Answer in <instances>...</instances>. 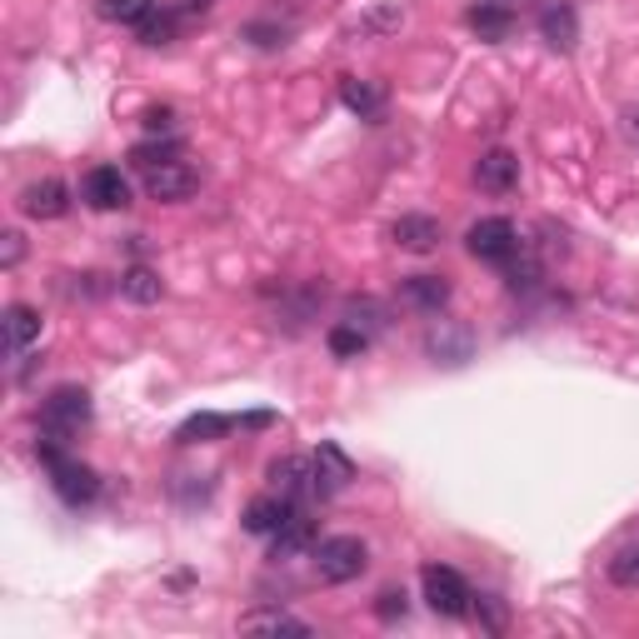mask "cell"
Segmentation results:
<instances>
[{
    "mask_svg": "<svg viewBox=\"0 0 639 639\" xmlns=\"http://www.w3.org/2000/svg\"><path fill=\"white\" fill-rule=\"evenodd\" d=\"M315 560V574L326 580V585H350V580H360L370 564V550L360 535H330V540H320L310 550Z\"/></svg>",
    "mask_w": 639,
    "mask_h": 639,
    "instance_id": "2",
    "label": "cell"
},
{
    "mask_svg": "<svg viewBox=\"0 0 639 639\" xmlns=\"http://www.w3.org/2000/svg\"><path fill=\"white\" fill-rule=\"evenodd\" d=\"M400 305L405 310H420V315H440L450 305V280L444 275H410L400 285Z\"/></svg>",
    "mask_w": 639,
    "mask_h": 639,
    "instance_id": "15",
    "label": "cell"
},
{
    "mask_svg": "<svg viewBox=\"0 0 639 639\" xmlns=\"http://www.w3.org/2000/svg\"><path fill=\"white\" fill-rule=\"evenodd\" d=\"M505 280H509V290H535V285L544 280V265H540V255H535L530 245H520V255L505 265Z\"/></svg>",
    "mask_w": 639,
    "mask_h": 639,
    "instance_id": "25",
    "label": "cell"
},
{
    "mask_svg": "<svg viewBox=\"0 0 639 639\" xmlns=\"http://www.w3.org/2000/svg\"><path fill=\"white\" fill-rule=\"evenodd\" d=\"M465 245H470V255H475V261H485V265H509L515 255H520L525 240H520V230H515V220L489 216V220H475V225H470Z\"/></svg>",
    "mask_w": 639,
    "mask_h": 639,
    "instance_id": "5",
    "label": "cell"
},
{
    "mask_svg": "<svg viewBox=\"0 0 639 639\" xmlns=\"http://www.w3.org/2000/svg\"><path fill=\"white\" fill-rule=\"evenodd\" d=\"M145 131H175V110H151V115H145Z\"/></svg>",
    "mask_w": 639,
    "mask_h": 639,
    "instance_id": "34",
    "label": "cell"
},
{
    "mask_svg": "<svg viewBox=\"0 0 639 639\" xmlns=\"http://www.w3.org/2000/svg\"><path fill=\"white\" fill-rule=\"evenodd\" d=\"M470 609H475V619H480V625H485V629H495V635H499V629H505V605H499L495 595H480Z\"/></svg>",
    "mask_w": 639,
    "mask_h": 639,
    "instance_id": "31",
    "label": "cell"
},
{
    "mask_svg": "<svg viewBox=\"0 0 639 639\" xmlns=\"http://www.w3.org/2000/svg\"><path fill=\"white\" fill-rule=\"evenodd\" d=\"M200 175L190 170L185 161H170V165H155V170H145V196L161 200V206H175V200L196 196Z\"/></svg>",
    "mask_w": 639,
    "mask_h": 639,
    "instance_id": "9",
    "label": "cell"
},
{
    "mask_svg": "<svg viewBox=\"0 0 639 639\" xmlns=\"http://www.w3.org/2000/svg\"><path fill=\"white\" fill-rule=\"evenodd\" d=\"M315 550V515L310 505H290L285 525L275 530V544H271V560H295V554Z\"/></svg>",
    "mask_w": 639,
    "mask_h": 639,
    "instance_id": "11",
    "label": "cell"
},
{
    "mask_svg": "<svg viewBox=\"0 0 639 639\" xmlns=\"http://www.w3.org/2000/svg\"><path fill=\"white\" fill-rule=\"evenodd\" d=\"M5 250H0V265H5V271H15V265H21V255H25V240L15 235V230H5Z\"/></svg>",
    "mask_w": 639,
    "mask_h": 639,
    "instance_id": "33",
    "label": "cell"
},
{
    "mask_svg": "<svg viewBox=\"0 0 639 639\" xmlns=\"http://www.w3.org/2000/svg\"><path fill=\"white\" fill-rule=\"evenodd\" d=\"M120 295H125L131 305H155L165 295V280L151 271V265H131V271L120 275Z\"/></svg>",
    "mask_w": 639,
    "mask_h": 639,
    "instance_id": "24",
    "label": "cell"
},
{
    "mask_svg": "<svg viewBox=\"0 0 639 639\" xmlns=\"http://www.w3.org/2000/svg\"><path fill=\"white\" fill-rule=\"evenodd\" d=\"M86 200L96 210H125L131 206V180L115 170V165H96L86 175Z\"/></svg>",
    "mask_w": 639,
    "mask_h": 639,
    "instance_id": "13",
    "label": "cell"
},
{
    "mask_svg": "<svg viewBox=\"0 0 639 639\" xmlns=\"http://www.w3.org/2000/svg\"><path fill=\"white\" fill-rule=\"evenodd\" d=\"M425 350L434 355V365H465L475 355V330L460 326V320H434L430 335H425Z\"/></svg>",
    "mask_w": 639,
    "mask_h": 639,
    "instance_id": "8",
    "label": "cell"
},
{
    "mask_svg": "<svg viewBox=\"0 0 639 639\" xmlns=\"http://www.w3.org/2000/svg\"><path fill=\"white\" fill-rule=\"evenodd\" d=\"M540 35L550 51H574L580 45V15H574L570 0H550L540 11Z\"/></svg>",
    "mask_w": 639,
    "mask_h": 639,
    "instance_id": "14",
    "label": "cell"
},
{
    "mask_svg": "<svg viewBox=\"0 0 639 639\" xmlns=\"http://www.w3.org/2000/svg\"><path fill=\"white\" fill-rule=\"evenodd\" d=\"M420 585H425V605H430L434 615H444V619H465L470 605H475V595H470V585H465V574L450 570V564H425Z\"/></svg>",
    "mask_w": 639,
    "mask_h": 639,
    "instance_id": "3",
    "label": "cell"
},
{
    "mask_svg": "<svg viewBox=\"0 0 639 639\" xmlns=\"http://www.w3.org/2000/svg\"><path fill=\"white\" fill-rule=\"evenodd\" d=\"M390 235H395V245L410 250V255H430V250H440L444 230H440V220H434V216H400Z\"/></svg>",
    "mask_w": 639,
    "mask_h": 639,
    "instance_id": "16",
    "label": "cell"
},
{
    "mask_svg": "<svg viewBox=\"0 0 639 639\" xmlns=\"http://www.w3.org/2000/svg\"><path fill=\"white\" fill-rule=\"evenodd\" d=\"M609 580H615L619 590H639V544H629V550H619L615 560H609Z\"/></svg>",
    "mask_w": 639,
    "mask_h": 639,
    "instance_id": "30",
    "label": "cell"
},
{
    "mask_svg": "<svg viewBox=\"0 0 639 639\" xmlns=\"http://www.w3.org/2000/svg\"><path fill=\"white\" fill-rule=\"evenodd\" d=\"M405 609H410V599H405V590H385V595L375 599V615L385 619V625H395V619H405Z\"/></svg>",
    "mask_w": 639,
    "mask_h": 639,
    "instance_id": "32",
    "label": "cell"
},
{
    "mask_svg": "<svg viewBox=\"0 0 639 639\" xmlns=\"http://www.w3.org/2000/svg\"><path fill=\"white\" fill-rule=\"evenodd\" d=\"M175 155H180V141H141L131 151V165H141V170H155V165H170Z\"/></svg>",
    "mask_w": 639,
    "mask_h": 639,
    "instance_id": "29",
    "label": "cell"
},
{
    "mask_svg": "<svg viewBox=\"0 0 639 639\" xmlns=\"http://www.w3.org/2000/svg\"><path fill=\"white\" fill-rule=\"evenodd\" d=\"M629 135H635V141H639V110H635V120H629Z\"/></svg>",
    "mask_w": 639,
    "mask_h": 639,
    "instance_id": "37",
    "label": "cell"
},
{
    "mask_svg": "<svg viewBox=\"0 0 639 639\" xmlns=\"http://www.w3.org/2000/svg\"><path fill=\"white\" fill-rule=\"evenodd\" d=\"M235 415H216V410H206V415H190V420L175 430V440L180 444H206V440H220V434H230L235 430Z\"/></svg>",
    "mask_w": 639,
    "mask_h": 639,
    "instance_id": "23",
    "label": "cell"
},
{
    "mask_svg": "<svg viewBox=\"0 0 639 639\" xmlns=\"http://www.w3.org/2000/svg\"><path fill=\"white\" fill-rule=\"evenodd\" d=\"M475 185L485 196H509V190L520 185V161H515L505 145H495V151H485L475 161Z\"/></svg>",
    "mask_w": 639,
    "mask_h": 639,
    "instance_id": "10",
    "label": "cell"
},
{
    "mask_svg": "<svg viewBox=\"0 0 639 639\" xmlns=\"http://www.w3.org/2000/svg\"><path fill=\"white\" fill-rule=\"evenodd\" d=\"M485 5H495V11H509V15H520L530 0H485Z\"/></svg>",
    "mask_w": 639,
    "mask_h": 639,
    "instance_id": "36",
    "label": "cell"
},
{
    "mask_svg": "<svg viewBox=\"0 0 639 639\" xmlns=\"http://www.w3.org/2000/svg\"><path fill=\"white\" fill-rule=\"evenodd\" d=\"M340 100H345L360 120H379V115H385V86H375V80L345 76V80H340Z\"/></svg>",
    "mask_w": 639,
    "mask_h": 639,
    "instance_id": "19",
    "label": "cell"
},
{
    "mask_svg": "<svg viewBox=\"0 0 639 639\" xmlns=\"http://www.w3.org/2000/svg\"><path fill=\"white\" fill-rule=\"evenodd\" d=\"M285 515H290V499H280L271 489V495H261V499H250V509H245V530L250 535H275L285 525Z\"/></svg>",
    "mask_w": 639,
    "mask_h": 639,
    "instance_id": "22",
    "label": "cell"
},
{
    "mask_svg": "<svg viewBox=\"0 0 639 639\" xmlns=\"http://www.w3.org/2000/svg\"><path fill=\"white\" fill-rule=\"evenodd\" d=\"M345 320H350L355 330H365L370 340H375L379 330H385V305H375V300H350V305H345Z\"/></svg>",
    "mask_w": 639,
    "mask_h": 639,
    "instance_id": "28",
    "label": "cell"
},
{
    "mask_svg": "<svg viewBox=\"0 0 639 639\" xmlns=\"http://www.w3.org/2000/svg\"><path fill=\"white\" fill-rule=\"evenodd\" d=\"M365 350H370V335H365V330H355V326H350V320L330 326V355L355 360V355H365Z\"/></svg>",
    "mask_w": 639,
    "mask_h": 639,
    "instance_id": "26",
    "label": "cell"
},
{
    "mask_svg": "<svg viewBox=\"0 0 639 639\" xmlns=\"http://www.w3.org/2000/svg\"><path fill=\"white\" fill-rule=\"evenodd\" d=\"M185 25H190V21H185L180 11H170V5L161 0V5H155V11L145 15L141 25H135V41H141V45H170L175 35L185 31Z\"/></svg>",
    "mask_w": 639,
    "mask_h": 639,
    "instance_id": "21",
    "label": "cell"
},
{
    "mask_svg": "<svg viewBox=\"0 0 639 639\" xmlns=\"http://www.w3.org/2000/svg\"><path fill=\"white\" fill-rule=\"evenodd\" d=\"M21 210H25L31 220H60V216L70 210V190H66V180L45 175V180L25 185V190H21Z\"/></svg>",
    "mask_w": 639,
    "mask_h": 639,
    "instance_id": "12",
    "label": "cell"
},
{
    "mask_svg": "<svg viewBox=\"0 0 639 639\" xmlns=\"http://www.w3.org/2000/svg\"><path fill=\"white\" fill-rule=\"evenodd\" d=\"M310 460H315V495H320V499L340 495V489L355 480V460H350L335 440H320Z\"/></svg>",
    "mask_w": 639,
    "mask_h": 639,
    "instance_id": "7",
    "label": "cell"
},
{
    "mask_svg": "<svg viewBox=\"0 0 639 639\" xmlns=\"http://www.w3.org/2000/svg\"><path fill=\"white\" fill-rule=\"evenodd\" d=\"M470 31L480 35V41H489V45H499V41H509V35H515V21H520V15H509V11H495V5H485V0H475V5H470Z\"/></svg>",
    "mask_w": 639,
    "mask_h": 639,
    "instance_id": "20",
    "label": "cell"
},
{
    "mask_svg": "<svg viewBox=\"0 0 639 639\" xmlns=\"http://www.w3.org/2000/svg\"><path fill=\"white\" fill-rule=\"evenodd\" d=\"M265 425H275L271 410H255V415H240V430H265Z\"/></svg>",
    "mask_w": 639,
    "mask_h": 639,
    "instance_id": "35",
    "label": "cell"
},
{
    "mask_svg": "<svg viewBox=\"0 0 639 639\" xmlns=\"http://www.w3.org/2000/svg\"><path fill=\"white\" fill-rule=\"evenodd\" d=\"M66 440H55V434H45L41 444H35V455H41V465L51 470V485H55V495L66 499V505H90V499L100 495V475L90 465H80L76 455H66L60 450Z\"/></svg>",
    "mask_w": 639,
    "mask_h": 639,
    "instance_id": "1",
    "label": "cell"
},
{
    "mask_svg": "<svg viewBox=\"0 0 639 639\" xmlns=\"http://www.w3.org/2000/svg\"><path fill=\"white\" fill-rule=\"evenodd\" d=\"M90 425V395L80 385H60L51 400L41 405V434H55V440H76Z\"/></svg>",
    "mask_w": 639,
    "mask_h": 639,
    "instance_id": "4",
    "label": "cell"
},
{
    "mask_svg": "<svg viewBox=\"0 0 639 639\" xmlns=\"http://www.w3.org/2000/svg\"><path fill=\"white\" fill-rule=\"evenodd\" d=\"M35 340H41V315L31 305H11L5 310V350H11V360H21Z\"/></svg>",
    "mask_w": 639,
    "mask_h": 639,
    "instance_id": "17",
    "label": "cell"
},
{
    "mask_svg": "<svg viewBox=\"0 0 639 639\" xmlns=\"http://www.w3.org/2000/svg\"><path fill=\"white\" fill-rule=\"evenodd\" d=\"M240 629H245V635H295V639H310L315 635L305 619L285 615V609H250V615L240 619Z\"/></svg>",
    "mask_w": 639,
    "mask_h": 639,
    "instance_id": "18",
    "label": "cell"
},
{
    "mask_svg": "<svg viewBox=\"0 0 639 639\" xmlns=\"http://www.w3.org/2000/svg\"><path fill=\"white\" fill-rule=\"evenodd\" d=\"M155 11V0H100V15L115 25H141Z\"/></svg>",
    "mask_w": 639,
    "mask_h": 639,
    "instance_id": "27",
    "label": "cell"
},
{
    "mask_svg": "<svg viewBox=\"0 0 639 639\" xmlns=\"http://www.w3.org/2000/svg\"><path fill=\"white\" fill-rule=\"evenodd\" d=\"M271 489L280 499H290V505H310L315 495V460L310 455H285L271 465Z\"/></svg>",
    "mask_w": 639,
    "mask_h": 639,
    "instance_id": "6",
    "label": "cell"
}]
</instances>
